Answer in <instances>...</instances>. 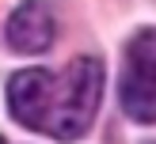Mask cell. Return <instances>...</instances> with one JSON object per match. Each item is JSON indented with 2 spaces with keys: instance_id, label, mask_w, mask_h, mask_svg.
<instances>
[{
  "instance_id": "7a4b0ae2",
  "label": "cell",
  "mask_w": 156,
  "mask_h": 144,
  "mask_svg": "<svg viewBox=\"0 0 156 144\" xmlns=\"http://www.w3.org/2000/svg\"><path fill=\"white\" fill-rule=\"evenodd\" d=\"M122 110L141 125L156 121V30H141L126 45Z\"/></svg>"
},
{
  "instance_id": "277c9868",
  "label": "cell",
  "mask_w": 156,
  "mask_h": 144,
  "mask_svg": "<svg viewBox=\"0 0 156 144\" xmlns=\"http://www.w3.org/2000/svg\"><path fill=\"white\" fill-rule=\"evenodd\" d=\"M46 83H50V72L46 68H23V72H15L8 80V110H12V118L19 125H27V129L38 125Z\"/></svg>"
},
{
  "instance_id": "6da1fadb",
  "label": "cell",
  "mask_w": 156,
  "mask_h": 144,
  "mask_svg": "<svg viewBox=\"0 0 156 144\" xmlns=\"http://www.w3.org/2000/svg\"><path fill=\"white\" fill-rule=\"evenodd\" d=\"M103 102V61L76 57L69 68L50 72L38 114V133H50L53 140H80L95 121V110Z\"/></svg>"
},
{
  "instance_id": "5b68a950",
  "label": "cell",
  "mask_w": 156,
  "mask_h": 144,
  "mask_svg": "<svg viewBox=\"0 0 156 144\" xmlns=\"http://www.w3.org/2000/svg\"><path fill=\"white\" fill-rule=\"evenodd\" d=\"M0 144H4V136H0Z\"/></svg>"
},
{
  "instance_id": "3957f363",
  "label": "cell",
  "mask_w": 156,
  "mask_h": 144,
  "mask_svg": "<svg viewBox=\"0 0 156 144\" xmlns=\"http://www.w3.org/2000/svg\"><path fill=\"white\" fill-rule=\"evenodd\" d=\"M57 23L46 0H23L12 15H8V45L19 53H46L53 45Z\"/></svg>"
}]
</instances>
